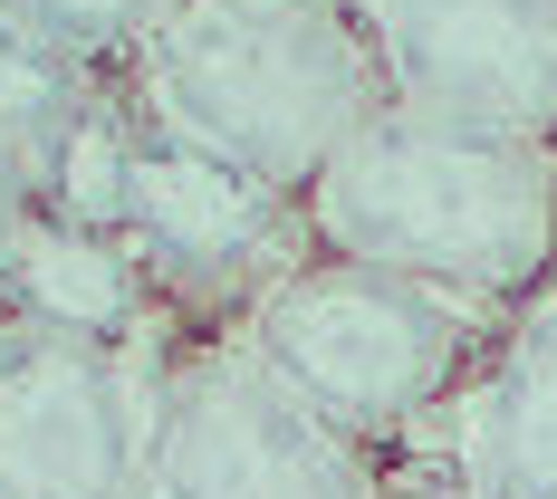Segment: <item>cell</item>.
I'll return each mask as SVG.
<instances>
[{
    "mask_svg": "<svg viewBox=\"0 0 557 499\" xmlns=\"http://www.w3.org/2000/svg\"><path fill=\"white\" fill-rule=\"evenodd\" d=\"M394 67V107L557 145V0H356Z\"/></svg>",
    "mask_w": 557,
    "mask_h": 499,
    "instance_id": "obj_7",
    "label": "cell"
},
{
    "mask_svg": "<svg viewBox=\"0 0 557 499\" xmlns=\"http://www.w3.org/2000/svg\"><path fill=\"white\" fill-rule=\"evenodd\" d=\"M154 10H164V0H0V20H10L20 39H39L49 58L87 67V77H115Z\"/></svg>",
    "mask_w": 557,
    "mask_h": 499,
    "instance_id": "obj_10",
    "label": "cell"
},
{
    "mask_svg": "<svg viewBox=\"0 0 557 499\" xmlns=\"http://www.w3.org/2000/svg\"><path fill=\"white\" fill-rule=\"evenodd\" d=\"M298 212L336 260L404 270L471 308H519L557 270V145L385 107L336 145Z\"/></svg>",
    "mask_w": 557,
    "mask_h": 499,
    "instance_id": "obj_2",
    "label": "cell"
},
{
    "mask_svg": "<svg viewBox=\"0 0 557 499\" xmlns=\"http://www.w3.org/2000/svg\"><path fill=\"white\" fill-rule=\"evenodd\" d=\"M154 355L125 336H77L10 317L0 327V499H135Z\"/></svg>",
    "mask_w": 557,
    "mask_h": 499,
    "instance_id": "obj_6",
    "label": "cell"
},
{
    "mask_svg": "<svg viewBox=\"0 0 557 499\" xmlns=\"http://www.w3.org/2000/svg\"><path fill=\"white\" fill-rule=\"evenodd\" d=\"M125 87V77H115ZM135 107V97H125ZM115 240L145 260V278L164 288L173 317H202V327H231L278 270H298L318 240H308V212L231 173L222 154L164 135L154 115L125 125V173H115Z\"/></svg>",
    "mask_w": 557,
    "mask_h": 499,
    "instance_id": "obj_5",
    "label": "cell"
},
{
    "mask_svg": "<svg viewBox=\"0 0 557 499\" xmlns=\"http://www.w3.org/2000/svg\"><path fill=\"white\" fill-rule=\"evenodd\" d=\"M29 212H39V192H29V183H20L10 164H0V270H10V240L29 230Z\"/></svg>",
    "mask_w": 557,
    "mask_h": 499,
    "instance_id": "obj_11",
    "label": "cell"
},
{
    "mask_svg": "<svg viewBox=\"0 0 557 499\" xmlns=\"http://www.w3.org/2000/svg\"><path fill=\"white\" fill-rule=\"evenodd\" d=\"M443 499H557V270L500 308L481 365L451 394Z\"/></svg>",
    "mask_w": 557,
    "mask_h": 499,
    "instance_id": "obj_8",
    "label": "cell"
},
{
    "mask_svg": "<svg viewBox=\"0 0 557 499\" xmlns=\"http://www.w3.org/2000/svg\"><path fill=\"white\" fill-rule=\"evenodd\" d=\"M135 499H394V471L385 451L318 423L240 336L193 327L154 355Z\"/></svg>",
    "mask_w": 557,
    "mask_h": 499,
    "instance_id": "obj_4",
    "label": "cell"
},
{
    "mask_svg": "<svg viewBox=\"0 0 557 499\" xmlns=\"http://www.w3.org/2000/svg\"><path fill=\"white\" fill-rule=\"evenodd\" d=\"M491 327H500V308H471V298L423 288L404 270H375V260L308 250L222 336H240L278 385L298 394L318 423H336L346 442L394 451L461 394V375L481 365Z\"/></svg>",
    "mask_w": 557,
    "mask_h": 499,
    "instance_id": "obj_3",
    "label": "cell"
},
{
    "mask_svg": "<svg viewBox=\"0 0 557 499\" xmlns=\"http://www.w3.org/2000/svg\"><path fill=\"white\" fill-rule=\"evenodd\" d=\"M0 298H10V317L77 327V336H125V346H145L154 327H173V308H164V288L145 278V260L115 230L58 222V212H29V230L10 240Z\"/></svg>",
    "mask_w": 557,
    "mask_h": 499,
    "instance_id": "obj_9",
    "label": "cell"
},
{
    "mask_svg": "<svg viewBox=\"0 0 557 499\" xmlns=\"http://www.w3.org/2000/svg\"><path fill=\"white\" fill-rule=\"evenodd\" d=\"M115 77L135 115L288 202H308L336 145L394 107V67L356 0H164Z\"/></svg>",
    "mask_w": 557,
    "mask_h": 499,
    "instance_id": "obj_1",
    "label": "cell"
}]
</instances>
